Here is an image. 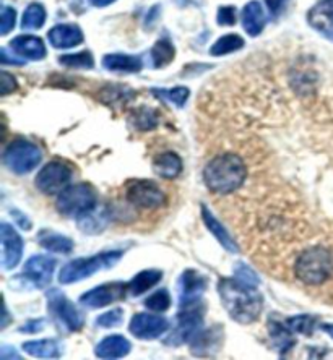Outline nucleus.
<instances>
[{
  "label": "nucleus",
  "mask_w": 333,
  "mask_h": 360,
  "mask_svg": "<svg viewBox=\"0 0 333 360\" xmlns=\"http://www.w3.org/2000/svg\"><path fill=\"white\" fill-rule=\"evenodd\" d=\"M12 216H13L15 219L18 221L20 227H23V229H26V231H30V229H31V222H30L28 219H26L25 216H21L18 210H13V211H12Z\"/></svg>",
  "instance_id": "49530a36"
},
{
  "label": "nucleus",
  "mask_w": 333,
  "mask_h": 360,
  "mask_svg": "<svg viewBox=\"0 0 333 360\" xmlns=\"http://www.w3.org/2000/svg\"><path fill=\"white\" fill-rule=\"evenodd\" d=\"M0 60H2L4 65H7V63H13V65H23L25 63V60L17 59V57H8L7 49L0 51Z\"/></svg>",
  "instance_id": "a18cd8bd"
},
{
  "label": "nucleus",
  "mask_w": 333,
  "mask_h": 360,
  "mask_svg": "<svg viewBox=\"0 0 333 360\" xmlns=\"http://www.w3.org/2000/svg\"><path fill=\"white\" fill-rule=\"evenodd\" d=\"M72 169L63 161H51L36 176V187L44 195H57L68 187L72 179Z\"/></svg>",
  "instance_id": "1a4fd4ad"
},
{
  "label": "nucleus",
  "mask_w": 333,
  "mask_h": 360,
  "mask_svg": "<svg viewBox=\"0 0 333 360\" xmlns=\"http://www.w3.org/2000/svg\"><path fill=\"white\" fill-rule=\"evenodd\" d=\"M103 67L109 72H122V73H137L142 70L144 63L137 56L125 54H108L103 57Z\"/></svg>",
  "instance_id": "5701e85b"
},
{
  "label": "nucleus",
  "mask_w": 333,
  "mask_h": 360,
  "mask_svg": "<svg viewBox=\"0 0 333 360\" xmlns=\"http://www.w3.org/2000/svg\"><path fill=\"white\" fill-rule=\"evenodd\" d=\"M127 290H130L129 284L125 283H108L98 285L88 292H84L80 297V304L87 309H103L114 302H119L125 297Z\"/></svg>",
  "instance_id": "9b49d317"
},
{
  "label": "nucleus",
  "mask_w": 333,
  "mask_h": 360,
  "mask_svg": "<svg viewBox=\"0 0 333 360\" xmlns=\"http://www.w3.org/2000/svg\"><path fill=\"white\" fill-rule=\"evenodd\" d=\"M96 206V192L89 184L68 185L56 200V208L67 218H82Z\"/></svg>",
  "instance_id": "39448f33"
},
{
  "label": "nucleus",
  "mask_w": 333,
  "mask_h": 360,
  "mask_svg": "<svg viewBox=\"0 0 333 360\" xmlns=\"http://www.w3.org/2000/svg\"><path fill=\"white\" fill-rule=\"evenodd\" d=\"M220 326L211 328V330H200L194 340L190 341V351L194 356H211L218 351L221 346V330Z\"/></svg>",
  "instance_id": "a211bd4d"
},
{
  "label": "nucleus",
  "mask_w": 333,
  "mask_h": 360,
  "mask_svg": "<svg viewBox=\"0 0 333 360\" xmlns=\"http://www.w3.org/2000/svg\"><path fill=\"white\" fill-rule=\"evenodd\" d=\"M284 323H287V326L291 330V333H299V335L310 336L314 333L315 319L309 315H299V316H293V319L284 320Z\"/></svg>",
  "instance_id": "72a5a7b5"
},
{
  "label": "nucleus",
  "mask_w": 333,
  "mask_h": 360,
  "mask_svg": "<svg viewBox=\"0 0 333 360\" xmlns=\"http://www.w3.org/2000/svg\"><path fill=\"white\" fill-rule=\"evenodd\" d=\"M218 25L232 26L236 23V8L234 7H220L218 8Z\"/></svg>",
  "instance_id": "a19ab883"
},
{
  "label": "nucleus",
  "mask_w": 333,
  "mask_h": 360,
  "mask_svg": "<svg viewBox=\"0 0 333 360\" xmlns=\"http://www.w3.org/2000/svg\"><path fill=\"white\" fill-rule=\"evenodd\" d=\"M89 2H92L94 7H108V5L115 2V0H89Z\"/></svg>",
  "instance_id": "09e8293b"
},
{
  "label": "nucleus",
  "mask_w": 333,
  "mask_h": 360,
  "mask_svg": "<svg viewBox=\"0 0 333 360\" xmlns=\"http://www.w3.org/2000/svg\"><path fill=\"white\" fill-rule=\"evenodd\" d=\"M153 169L158 176L168 180H172L181 176L182 172V160L181 156L174 151H165L158 155L153 161Z\"/></svg>",
  "instance_id": "4be33fe9"
},
{
  "label": "nucleus",
  "mask_w": 333,
  "mask_h": 360,
  "mask_svg": "<svg viewBox=\"0 0 333 360\" xmlns=\"http://www.w3.org/2000/svg\"><path fill=\"white\" fill-rule=\"evenodd\" d=\"M208 285V279L202 274L187 269L179 279V305H189L202 300V295Z\"/></svg>",
  "instance_id": "2eb2a0df"
},
{
  "label": "nucleus",
  "mask_w": 333,
  "mask_h": 360,
  "mask_svg": "<svg viewBox=\"0 0 333 360\" xmlns=\"http://www.w3.org/2000/svg\"><path fill=\"white\" fill-rule=\"evenodd\" d=\"M169 330V321L165 316L151 315V314H137L130 320L129 331L134 335L137 340H156L165 335Z\"/></svg>",
  "instance_id": "f8f14e48"
},
{
  "label": "nucleus",
  "mask_w": 333,
  "mask_h": 360,
  "mask_svg": "<svg viewBox=\"0 0 333 360\" xmlns=\"http://www.w3.org/2000/svg\"><path fill=\"white\" fill-rule=\"evenodd\" d=\"M57 266L56 258L47 255H34L25 263L21 278L28 281L34 288H46L52 281V274Z\"/></svg>",
  "instance_id": "ddd939ff"
},
{
  "label": "nucleus",
  "mask_w": 333,
  "mask_h": 360,
  "mask_svg": "<svg viewBox=\"0 0 333 360\" xmlns=\"http://www.w3.org/2000/svg\"><path fill=\"white\" fill-rule=\"evenodd\" d=\"M242 47H244V39H242L241 36L226 34L211 46L210 54L215 57H220V56H226V54H231V52L239 51Z\"/></svg>",
  "instance_id": "c756f323"
},
{
  "label": "nucleus",
  "mask_w": 333,
  "mask_h": 360,
  "mask_svg": "<svg viewBox=\"0 0 333 360\" xmlns=\"http://www.w3.org/2000/svg\"><path fill=\"white\" fill-rule=\"evenodd\" d=\"M42 161V151L38 145L18 139L10 143L4 151V162L10 171L25 176L34 171Z\"/></svg>",
  "instance_id": "0eeeda50"
},
{
  "label": "nucleus",
  "mask_w": 333,
  "mask_h": 360,
  "mask_svg": "<svg viewBox=\"0 0 333 360\" xmlns=\"http://www.w3.org/2000/svg\"><path fill=\"white\" fill-rule=\"evenodd\" d=\"M0 357L2 359H10V357H15V359H20V356L17 354V351H12L10 347H2V352H0Z\"/></svg>",
  "instance_id": "de8ad7c7"
},
{
  "label": "nucleus",
  "mask_w": 333,
  "mask_h": 360,
  "mask_svg": "<svg viewBox=\"0 0 333 360\" xmlns=\"http://www.w3.org/2000/svg\"><path fill=\"white\" fill-rule=\"evenodd\" d=\"M218 294L230 316L242 325H251L260 315L263 299L257 285L241 283L239 279H221Z\"/></svg>",
  "instance_id": "f257e3e1"
},
{
  "label": "nucleus",
  "mask_w": 333,
  "mask_h": 360,
  "mask_svg": "<svg viewBox=\"0 0 333 360\" xmlns=\"http://www.w3.org/2000/svg\"><path fill=\"white\" fill-rule=\"evenodd\" d=\"M103 101L106 104H124L125 101L132 99V91L129 88H124V86H114V84H111V86H106L103 91Z\"/></svg>",
  "instance_id": "c9c22d12"
},
{
  "label": "nucleus",
  "mask_w": 333,
  "mask_h": 360,
  "mask_svg": "<svg viewBox=\"0 0 333 360\" xmlns=\"http://www.w3.org/2000/svg\"><path fill=\"white\" fill-rule=\"evenodd\" d=\"M171 302V294L166 289H158L156 292H153L150 297L145 299V307L148 310L156 311V314H163V311L169 310Z\"/></svg>",
  "instance_id": "473e14b6"
},
{
  "label": "nucleus",
  "mask_w": 333,
  "mask_h": 360,
  "mask_svg": "<svg viewBox=\"0 0 333 360\" xmlns=\"http://www.w3.org/2000/svg\"><path fill=\"white\" fill-rule=\"evenodd\" d=\"M59 63L67 68H82V70H89L94 67L93 56L87 51L80 54H63L59 57Z\"/></svg>",
  "instance_id": "2f4dec72"
},
{
  "label": "nucleus",
  "mask_w": 333,
  "mask_h": 360,
  "mask_svg": "<svg viewBox=\"0 0 333 360\" xmlns=\"http://www.w3.org/2000/svg\"><path fill=\"white\" fill-rule=\"evenodd\" d=\"M129 124L137 131H150L158 127V112L155 109L148 108V105H140V108L132 110Z\"/></svg>",
  "instance_id": "a878e982"
},
{
  "label": "nucleus",
  "mask_w": 333,
  "mask_h": 360,
  "mask_svg": "<svg viewBox=\"0 0 333 360\" xmlns=\"http://www.w3.org/2000/svg\"><path fill=\"white\" fill-rule=\"evenodd\" d=\"M93 211H89L88 214H84L78 221V227L83 232H87V234H98V232H101L106 224H104V216L103 214H92Z\"/></svg>",
  "instance_id": "e433bc0d"
},
{
  "label": "nucleus",
  "mask_w": 333,
  "mask_h": 360,
  "mask_svg": "<svg viewBox=\"0 0 333 360\" xmlns=\"http://www.w3.org/2000/svg\"><path fill=\"white\" fill-rule=\"evenodd\" d=\"M122 258V252L120 250H109L98 253V255L78 258V260H72L65 263V266L61 269L59 273V283L61 284H73L78 281H83L92 276V274L103 271V269L113 268L114 264Z\"/></svg>",
  "instance_id": "20e7f679"
},
{
  "label": "nucleus",
  "mask_w": 333,
  "mask_h": 360,
  "mask_svg": "<svg viewBox=\"0 0 333 360\" xmlns=\"http://www.w3.org/2000/svg\"><path fill=\"white\" fill-rule=\"evenodd\" d=\"M287 2H288V0H265L268 10H270L275 17L283 12V8H284V5H287Z\"/></svg>",
  "instance_id": "37998d69"
},
{
  "label": "nucleus",
  "mask_w": 333,
  "mask_h": 360,
  "mask_svg": "<svg viewBox=\"0 0 333 360\" xmlns=\"http://www.w3.org/2000/svg\"><path fill=\"white\" fill-rule=\"evenodd\" d=\"M268 331H270V338L273 340L275 347L282 352V356L289 352V349L294 346V340L291 338V330H289L284 321H270V325H268Z\"/></svg>",
  "instance_id": "cd10ccee"
},
{
  "label": "nucleus",
  "mask_w": 333,
  "mask_h": 360,
  "mask_svg": "<svg viewBox=\"0 0 333 360\" xmlns=\"http://www.w3.org/2000/svg\"><path fill=\"white\" fill-rule=\"evenodd\" d=\"M0 239H2V268L13 269L23 255V239L7 222L0 224Z\"/></svg>",
  "instance_id": "4468645a"
},
{
  "label": "nucleus",
  "mask_w": 333,
  "mask_h": 360,
  "mask_svg": "<svg viewBox=\"0 0 333 360\" xmlns=\"http://www.w3.org/2000/svg\"><path fill=\"white\" fill-rule=\"evenodd\" d=\"M234 278L239 279L241 283H246L249 285H257L260 284V279H258V276L256 274V271L251 266H247L246 263H237L234 266Z\"/></svg>",
  "instance_id": "4c0bfd02"
},
{
  "label": "nucleus",
  "mask_w": 333,
  "mask_h": 360,
  "mask_svg": "<svg viewBox=\"0 0 333 360\" xmlns=\"http://www.w3.org/2000/svg\"><path fill=\"white\" fill-rule=\"evenodd\" d=\"M47 38L56 49H72L82 44L83 33L75 25H57L47 33Z\"/></svg>",
  "instance_id": "dca6fc26"
},
{
  "label": "nucleus",
  "mask_w": 333,
  "mask_h": 360,
  "mask_svg": "<svg viewBox=\"0 0 333 360\" xmlns=\"http://www.w3.org/2000/svg\"><path fill=\"white\" fill-rule=\"evenodd\" d=\"M10 47H12L15 54L25 57L28 60H42L46 57L44 42H42L41 38H36V36H17L10 42Z\"/></svg>",
  "instance_id": "f3484780"
},
{
  "label": "nucleus",
  "mask_w": 333,
  "mask_h": 360,
  "mask_svg": "<svg viewBox=\"0 0 333 360\" xmlns=\"http://www.w3.org/2000/svg\"><path fill=\"white\" fill-rule=\"evenodd\" d=\"M153 93H156L158 96L168 99L169 103H172L176 108H182L190 96L189 88L186 86H176L172 89H153Z\"/></svg>",
  "instance_id": "f704fd0d"
},
{
  "label": "nucleus",
  "mask_w": 333,
  "mask_h": 360,
  "mask_svg": "<svg viewBox=\"0 0 333 360\" xmlns=\"http://www.w3.org/2000/svg\"><path fill=\"white\" fill-rule=\"evenodd\" d=\"M203 311L205 305L202 300L195 304L182 305L177 315V326L174 328L171 336L166 340L169 346H181L184 342H190L194 336L202 330L203 326Z\"/></svg>",
  "instance_id": "6e6552de"
},
{
  "label": "nucleus",
  "mask_w": 333,
  "mask_h": 360,
  "mask_svg": "<svg viewBox=\"0 0 333 360\" xmlns=\"http://www.w3.org/2000/svg\"><path fill=\"white\" fill-rule=\"evenodd\" d=\"M124 320V310L122 309H114L106 314L99 315L96 319V326L99 328H115L119 326Z\"/></svg>",
  "instance_id": "58836bf2"
},
{
  "label": "nucleus",
  "mask_w": 333,
  "mask_h": 360,
  "mask_svg": "<svg viewBox=\"0 0 333 360\" xmlns=\"http://www.w3.org/2000/svg\"><path fill=\"white\" fill-rule=\"evenodd\" d=\"M46 23V10L41 4H31L25 10L21 18V28L23 30H38Z\"/></svg>",
  "instance_id": "7c9ffc66"
},
{
  "label": "nucleus",
  "mask_w": 333,
  "mask_h": 360,
  "mask_svg": "<svg viewBox=\"0 0 333 360\" xmlns=\"http://www.w3.org/2000/svg\"><path fill=\"white\" fill-rule=\"evenodd\" d=\"M42 326H44V320H33V321H28L25 326L20 328L21 333H38L42 330Z\"/></svg>",
  "instance_id": "c03bdc74"
},
{
  "label": "nucleus",
  "mask_w": 333,
  "mask_h": 360,
  "mask_svg": "<svg viewBox=\"0 0 333 360\" xmlns=\"http://www.w3.org/2000/svg\"><path fill=\"white\" fill-rule=\"evenodd\" d=\"M322 331H325L333 340V325H322Z\"/></svg>",
  "instance_id": "8fccbe9b"
},
{
  "label": "nucleus",
  "mask_w": 333,
  "mask_h": 360,
  "mask_svg": "<svg viewBox=\"0 0 333 360\" xmlns=\"http://www.w3.org/2000/svg\"><path fill=\"white\" fill-rule=\"evenodd\" d=\"M202 219L205 222V226H207V229L213 234L215 239L221 243V247H223L225 250H228L230 253L239 252V247H237L234 237L230 234L228 229L215 218L213 213H211L205 205H202Z\"/></svg>",
  "instance_id": "6ab92c4d"
},
{
  "label": "nucleus",
  "mask_w": 333,
  "mask_h": 360,
  "mask_svg": "<svg viewBox=\"0 0 333 360\" xmlns=\"http://www.w3.org/2000/svg\"><path fill=\"white\" fill-rule=\"evenodd\" d=\"M15 89H17V80H15L13 75L4 70L2 75H0V94L7 96V94L13 93Z\"/></svg>",
  "instance_id": "79ce46f5"
},
{
  "label": "nucleus",
  "mask_w": 333,
  "mask_h": 360,
  "mask_svg": "<svg viewBox=\"0 0 333 360\" xmlns=\"http://www.w3.org/2000/svg\"><path fill=\"white\" fill-rule=\"evenodd\" d=\"M294 276L308 288H319L333 278V252L324 245L306 248L294 262Z\"/></svg>",
  "instance_id": "7ed1b4c3"
},
{
  "label": "nucleus",
  "mask_w": 333,
  "mask_h": 360,
  "mask_svg": "<svg viewBox=\"0 0 333 360\" xmlns=\"http://www.w3.org/2000/svg\"><path fill=\"white\" fill-rule=\"evenodd\" d=\"M39 245L44 247L46 250L56 252V253H63V255H68V253L73 252V240L68 239L67 236L57 234V232L52 231H42L39 234Z\"/></svg>",
  "instance_id": "b1692460"
},
{
  "label": "nucleus",
  "mask_w": 333,
  "mask_h": 360,
  "mask_svg": "<svg viewBox=\"0 0 333 360\" xmlns=\"http://www.w3.org/2000/svg\"><path fill=\"white\" fill-rule=\"evenodd\" d=\"M174 56H176V49H174L172 42L169 39H160L151 49L153 67L163 68L169 65L174 60Z\"/></svg>",
  "instance_id": "c85d7f7f"
},
{
  "label": "nucleus",
  "mask_w": 333,
  "mask_h": 360,
  "mask_svg": "<svg viewBox=\"0 0 333 360\" xmlns=\"http://www.w3.org/2000/svg\"><path fill=\"white\" fill-rule=\"evenodd\" d=\"M23 351L30 354L31 357L39 359H57L61 357V346L54 340H41V341H28L23 344Z\"/></svg>",
  "instance_id": "393cba45"
},
{
  "label": "nucleus",
  "mask_w": 333,
  "mask_h": 360,
  "mask_svg": "<svg viewBox=\"0 0 333 360\" xmlns=\"http://www.w3.org/2000/svg\"><path fill=\"white\" fill-rule=\"evenodd\" d=\"M203 180L215 195H231L239 190L247 180V164L236 153H221L207 162Z\"/></svg>",
  "instance_id": "f03ea898"
},
{
  "label": "nucleus",
  "mask_w": 333,
  "mask_h": 360,
  "mask_svg": "<svg viewBox=\"0 0 333 360\" xmlns=\"http://www.w3.org/2000/svg\"><path fill=\"white\" fill-rule=\"evenodd\" d=\"M125 200L139 211H156L166 205L168 197L153 180L134 179L125 185Z\"/></svg>",
  "instance_id": "423d86ee"
},
{
  "label": "nucleus",
  "mask_w": 333,
  "mask_h": 360,
  "mask_svg": "<svg viewBox=\"0 0 333 360\" xmlns=\"http://www.w3.org/2000/svg\"><path fill=\"white\" fill-rule=\"evenodd\" d=\"M163 279V273L160 269H145L137 274V276L130 281L129 288L132 295H142L146 290L155 288V285Z\"/></svg>",
  "instance_id": "bb28decb"
},
{
  "label": "nucleus",
  "mask_w": 333,
  "mask_h": 360,
  "mask_svg": "<svg viewBox=\"0 0 333 360\" xmlns=\"http://www.w3.org/2000/svg\"><path fill=\"white\" fill-rule=\"evenodd\" d=\"M265 15H263V8L260 2L257 0H252L242 8V26H244L246 33L256 38L263 31V26H265Z\"/></svg>",
  "instance_id": "412c9836"
},
{
  "label": "nucleus",
  "mask_w": 333,
  "mask_h": 360,
  "mask_svg": "<svg viewBox=\"0 0 333 360\" xmlns=\"http://www.w3.org/2000/svg\"><path fill=\"white\" fill-rule=\"evenodd\" d=\"M132 344L124 336L113 335L104 338V340L94 347V354L99 359H122L130 352Z\"/></svg>",
  "instance_id": "aec40b11"
},
{
  "label": "nucleus",
  "mask_w": 333,
  "mask_h": 360,
  "mask_svg": "<svg viewBox=\"0 0 333 360\" xmlns=\"http://www.w3.org/2000/svg\"><path fill=\"white\" fill-rule=\"evenodd\" d=\"M15 23H17V12L12 7L4 5L2 15H0V34H8L15 28Z\"/></svg>",
  "instance_id": "ea45409f"
},
{
  "label": "nucleus",
  "mask_w": 333,
  "mask_h": 360,
  "mask_svg": "<svg viewBox=\"0 0 333 360\" xmlns=\"http://www.w3.org/2000/svg\"><path fill=\"white\" fill-rule=\"evenodd\" d=\"M47 307H49L51 314L54 315L68 331H80L83 328V315L59 289L52 288L49 292H47Z\"/></svg>",
  "instance_id": "9d476101"
}]
</instances>
